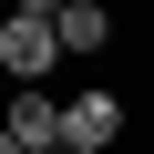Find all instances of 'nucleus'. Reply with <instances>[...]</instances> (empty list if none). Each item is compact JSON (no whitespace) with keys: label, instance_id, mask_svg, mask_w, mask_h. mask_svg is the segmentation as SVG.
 <instances>
[{"label":"nucleus","instance_id":"obj_1","mask_svg":"<svg viewBox=\"0 0 154 154\" xmlns=\"http://www.w3.org/2000/svg\"><path fill=\"white\" fill-rule=\"evenodd\" d=\"M51 11L62 0H11V11H0V72H11V82H51V62H62Z\"/></svg>","mask_w":154,"mask_h":154},{"label":"nucleus","instance_id":"obj_2","mask_svg":"<svg viewBox=\"0 0 154 154\" xmlns=\"http://www.w3.org/2000/svg\"><path fill=\"white\" fill-rule=\"evenodd\" d=\"M0 134H11L21 154H51V144H72V134H62V93H51V82H21V93H11V113H0Z\"/></svg>","mask_w":154,"mask_h":154},{"label":"nucleus","instance_id":"obj_3","mask_svg":"<svg viewBox=\"0 0 154 154\" xmlns=\"http://www.w3.org/2000/svg\"><path fill=\"white\" fill-rule=\"evenodd\" d=\"M51 41H62V62H103L113 51V0H62L51 11Z\"/></svg>","mask_w":154,"mask_h":154},{"label":"nucleus","instance_id":"obj_4","mask_svg":"<svg viewBox=\"0 0 154 154\" xmlns=\"http://www.w3.org/2000/svg\"><path fill=\"white\" fill-rule=\"evenodd\" d=\"M62 134H72V144H93V154H113V134H123V93H103V82H93V93H72V103H62Z\"/></svg>","mask_w":154,"mask_h":154},{"label":"nucleus","instance_id":"obj_5","mask_svg":"<svg viewBox=\"0 0 154 154\" xmlns=\"http://www.w3.org/2000/svg\"><path fill=\"white\" fill-rule=\"evenodd\" d=\"M51 154H93V144H51Z\"/></svg>","mask_w":154,"mask_h":154},{"label":"nucleus","instance_id":"obj_6","mask_svg":"<svg viewBox=\"0 0 154 154\" xmlns=\"http://www.w3.org/2000/svg\"><path fill=\"white\" fill-rule=\"evenodd\" d=\"M0 154H21V144H11V134H0Z\"/></svg>","mask_w":154,"mask_h":154}]
</instances>
